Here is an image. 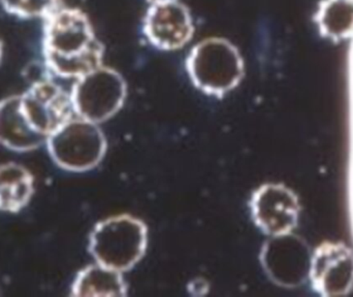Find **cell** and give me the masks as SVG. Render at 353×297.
I'll return each mask as SVG.
<instances>
[{
    "instance_id": "cell-2",
    "label": "cell",
    "mask_w": 353,
    "mask_h": 297,
    "mask_svg": "<svg viewBox=\"0 0 353 297\" xmlns=\"http://www.w3.org/2000/svg\"><path fill=\"white\" fill-rule=\"evenodd\" d=\"M191 82L211 96L222 97L240 84L244 62L228 39L210 37L195 45L186 59Z\"/></svg>"
},
{
    "instance_id": "cell-15",
    "label": "cell",
    "mask_w": 353,
    "mask_h": 297,
    "mask_svg": "<svg viewBox=\"0 0 353 297\" xmlns=\"http://www.w3.org/2000/svg\"><path fill=\"white\" fill-rule=\"evenodd\" d=\"M319 263H315L314 273L316 275L317 274H321V276L325 278L317 282L331 280V281H333L332 286H334V282L338 280L339 287H341L342 285L347 287V284L344 283V280L347 282L350 281L353 273L352 259L350 256L346 254H339V256L325 255L323 260H321V258L319 259Z\"/></svg>"
},
{
    "instance_id": "cell-5",
    "label": "cell",
    "mask_w": 353,
    "mask_h": 297,
    "mask_svg": "<svg viewBox=\"0 0 353 297\" xmlns=\"http://www.w3.org/2000/svg\"><path fill=\"white\" fill-rule=\"evenodd\" d=\"M125 81L116 70L101 65L76 80L72 91L77 117L101 123L113 117L123 105Z\"/></svg>"
},
{
    "instance_id": "cell-7",
    "label": "cell",
    "mask_w": 353,
    "mask_h": 297,
    "mask_svg": "<svg viewBox=\"0 0 353 297\" xmlns=\"http://www.w3.org/2000/svg\"><path fill=\"white\" fill-rule=\"evenodd\" d=\"M147 41L161 51H175L192 39L194 24L188 8L180 1L152 4L143 20Z\"/></svg>"
},
{
    "instance_id": "cell-17",
    "label": "cell",
    "mask_w": 353,
    "mask_h": 297,
    "mask_svg": "<svg viewBox=\"0 0 353 297\" xmlns=\"http://www.w3.org/2000/svg\"><path fill=\"white\" fill-rule=\"evenodd\" d=\"M2 55H3V43L0 39V63H1Z\"/></svg>"
},
{
    "instance_id": "cell-1",
    "label": "cell",
    "mask_w": 353,
    "mask_h": 297,
    "mask_svg": "<svg viewBox=\"0 0 353 297\" xmlns=\"http://www.w3.org/2000/svg\"><path fill=\"white\" fill-rule=\"evenodd\" d=\"M43 23L41 55L52 76L78 80L103 65L105 49L82 10L63 6Z\"/></svg>"
},
{
    "instance_id": "cell-3",
    "label": "cell",
    "mask_w": 353,
    "mask_h": 297,
    "mask_svg": "<svg viewBox=\"0 0 353 297\" xmlns=\"http://www.w3.org/2000/svg\"><path fill=\"white\" fill-rule=\"evenodd\" d=\"M147 246V228L137 218L115 216L95 226L89 251L99 265L125 272L139 263Z\"/></svg>"
},
{
    "instance_id": "cell-10",
    "label": "cell",
    "mask_w": 353,
    "mask_h": 297,
    "mask_svg": "<svg viewBox=\"0 0 353 297\" xmlns=\"http://www.w3.org/2000/svg\"><path fill=\"white\" fill-rule=\"evenodd\" d=\"M47 138L35 132L21 109L20 95L0 101V145L14 152L37 150L47 143Z\"/></svg>"
},
{
    "instance_id": "cell-6",
    "label": "cell",
    "mask_w": 353,
    "mask_h": 297,
    "mask_svg": "<svg viewBox=\"0 0 353 297\" xmlns=\"http://www.w3.org/2000/svg\"><path fill=\"white\" fill-rule=\"evenodd\" d=\"M20 103L31 127L47 140L76 117L70 92L54 82L53 78L31 83L20 94Z\"/></svg>"
},
{
    "instance_id": "cell-16",
    "label": "cell",
    "mask_w": 353,
    "mask_h": 297,
    "mask_svg": "<svg viewBox=\"0 0 353 297\" xmlns=\"http://www.w3.org/2000/svg\"><path fill=\"white\" fill-rule=\"evenodd\" d=\"M150 6L152 4L165 3V2L179 1V0H146Z\"/></svg>"
},
{
    "instance_id": "cell-14",
    "label": "cell",
    "mask_w": 353,
    "mask_h": 297,
    "mask_svg": "<svg viewBox=\"0 0 353 297\" xmlns=\"http://www.w3.org/2000/svg\"><path fill=\"white\" fill-rule=\"evenodd\" d=\"M10 16L21 20H46L65 6V0H0Z\"/></svg>"
},
{
    "instance_id": "cell-11",
    "label": "cell",
    "mask_w": 353,
    "mask_h": 297,
    "mask_svg": "<svg viewBox=\"0 0 353 297\" xmlns=\"http://www.w3.org/2000/svg\"><path fill=\"white\" fill-rule=\"evenodd\" d=\"M33 193L34 178L26 167L12 162L0 165V212L19 213Z\"/></svg>"
},
{
    "instance_id": "cell-13",
    "label": "cell",
    "mask_w": 353,
    "mask_h": 297,
    "mask_svg": "<svg viewBox=\"0 0 353 297\" xmlns=\"http://www.w3.org/2000/svg\"><path fill=\"white\" fill-rule=\"evenodd\" d=\"M314 22L325 39L342 41L353 34V0H323Z\"/></svg>"
},
{
    "instance_id": "cell-12",
    "label": "cell",
    "mask_w": 353,
    "mask_h": 297,
    "mask_svg": "<svg viewBox=\"0 0 353 297\" xmlns=\"http://www.w3.org/2000/svg\"><path fill=\"white\" fill-rule=\"evenodd\" d=\"M72 296L79 297H121L126 296V285L121 272L105 265H89L74 279Z\"/></svg>"
},
{
    "instance_id": "cell-9",
    "label": "cell",
    "mask_w": 353,
    "mask_h": 297,
    "mask_svg": "<svg viewBox=\"0 0 353 297\" xmlns=\"http://www.w3.org/2000/svg\"><path fill=\"white\" fill-rule=\"evenodd\" d=\"M251 213L256 225L272 236L288 234L296 219L292 193L279 185H265L251 198Z\"/></svg>"
},
{
    "instance_id": "cell-8",
    "label": "cell",
    "mask_w": 353,
    "mask_h": 297,
    "mask_svg": "<svg viewBox=\"0 0 353 297\" xmlns=\"http://www.w3.org/2000/svg\"><path fill=\"white\" fill-rule=\"evenodd\" d=\"M267 275L275 283L292 287L303 281L307 273V252L302 243L288 234L274 236L265 243L261 254Z\"/></svg>"
},
{
    "instance_id": "cell-4",
    "label": "cell",
    "mask_w": 353,
    "mask_h": 297,
    "mask_svg": "<svg viewBox=\"0 0 353 297\" xmlns=\"http://www.w3.org/2000/svg\"><path fill=\"white\" fill-rule=\"evenodd\" d=\"M46 145L59 167L74 172L92 170L107 150L105 136L97 124L77 116L54 132Z\"/></svg>"
}]
</instances>
